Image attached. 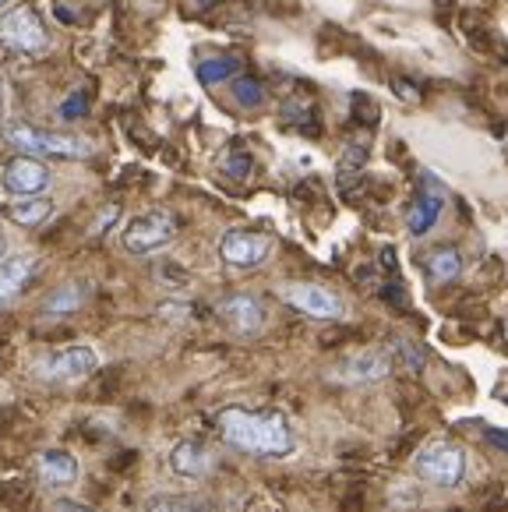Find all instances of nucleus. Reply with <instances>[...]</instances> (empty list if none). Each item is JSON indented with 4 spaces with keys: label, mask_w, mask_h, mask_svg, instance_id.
I'll use <instances>...</instances> for the list:
<instances>
[{
    "label": "nucleus",
    "mask_w": 508,
    "mask_h": 512,
    "mask_svg": "<svg viewBox=\"0 0 508 512\" xmlns=\"http://www.w3.org/2000/svg\"><path fill=\"white\" fill-rule=\"evenodd\" d=\"M0 43L8 46V50L39 57V53H46V46H50V32H46L39 11L22 4V8H11L8 15L0 18Z\"/></svg>",
    "instance_id": "20e7f679"
},
{
    "label": "nucleus",
    "mask_w": 508,
    "mask_h": 512,
    "mask_svg": "<svg viewBox=\"0 0 508 512\" xmlns=\"http://www.w3.org/2000/svg\"><path fill=\"white\" fill-rule=\"evenodd\" d=\"M50 509H53V512H92V509H85V505H78V502H68V498H60V502H53Z\"/></svg>",
    "instance_id": "393cba45"
},
{
    "label": "nucleus",
    "mask_w": 508,
    "mask_h": 512,
    "mask_svg": "<svg viewBox=\"0 0 508 512\" xmlns=\"http://www.w3.org/2000/svg\"><path fill=\"white\" fill-rule=\"evenodd\" d=\"M145 512H223V509L198 495H152L145 502Z\"/></svg>",
    "instance_id": "f3484780"
},
{
    "label": "nucleus",
    "mask_w": 508,
    "mask_h": 512,
    "mask_svg": "<svg viewBox=\"0 0 508 512\" xmlns=\"http://www.w3.org/2000/svg\"><path fill=\"white\" fill-rule=\"evenodd\" d=\"M4 4H8V0H0V8H4Z\"/></svg>",
    "instance_id": "c85d7f7f"
},
{
    "label": "nucleus",
    "mask_w": 508,
    "mask_h": 512,
    "mask_svg": "<svg viewBox=\"0 0 508 512\" xmlns=\"http://www.w3.org/2000/svg\"><path fill=\"white\" fill-rule=\"evenodd\" d=\"M441 209H445V195H441L434 184H427V188L417 195V202H413L410 216H406V230H410L413 237H424L427 230L438 223Z\"/></svg>",
    "instance_id": "4468645a"
},
{
    "label": "nucleus",
    "mask_w": 508,
    "mask_h": 512,
    "mask_svg": "<svg viewBox=\"0 0 508 512\" xmlns=\"http://www.w3.org/2000/svg\"><path fill=\"white\" fill-rule=\"evenodd\" d=\"M223 174L233 177V181H247V174H251V156H247V152H230V156L223 159Z\"/></svg>",
    "instance_id": "5701e85b"
},
{
    "label": "nucleus",
    "mask_w": 508,
    "mask_h": 512,
    "mask_svg": "<svg viewBox=\"0 0 508 512\" xmlns=\"http://www.w3.org/2000/svg\"><path fill=\"white\" fill-rule=\"evenodd\" d=\"M498 396H501V400L508 403V389H501V385H498Z\"/></svg>",
    "instance_id": "cd10ccee"
},
{
    "label": "nucleus",
    "mask_w": 508,
    "mask_h": 512,
    "mask_svg": "<svg viewBox=\"0 0 508 512\" xmlns=\"http://www.w3.org/2000/svg\"><path fill=\"white\" fill-rule=\"evenodd\" d=\"M279 297L290 308H297L300 315L322 318V322H336L343 315V301L332 290L318 287V283H286V287H279Z\"/></svg>",
    "instance_id": "423d86ee"
},
{
    "label": "nucleus",
    "mask_w": 508,
    "mask_h": 512,
    "mask_svg": "<svg viewBox=\"0 0 508 512\" xmlns=\"http://www.w3.org/2000/svg\"><path fill=\"white\" fill-rule=\"evenodd\" d=\"M85 297H89V290L78 287V283H68V287H60L57 294L46 297L43 311H46V315H68V311H78V308H82Z\"/></svg>",
    "instance_id": "6ab92c4d"
},
{
    "label": "nucleus",
    "mask_w": 508,
    "mask_h": 512,
    "mask_svg": "<svg viewBox=\"0 0 508 512\" xmlns=\"http://www.w3.org/2000/svg\"><path fill=\"white\" fill-rule=\"evenodd\" d=\"M4 142L15 145L22 156H60V159H82L89 156V142L71 135H50V131H39L32 124H4Z\"/></svg>",
    "instance_id": "f03ea898"
},
{
    "label": "nucleus",
    "mask_w": 508,
    "mask_h": 512,
    "mask_svg": "<svg viewBox=\"0 0 508 512\" xmlns=\"http://www.w3.org/2000/svg\"><path fill=\"white\" fill-rule=\"evenodd\" d=\"M424 269H427V276H431V283H452V279H459V272H463V255H459V248H452V244H441V248H434L431 255L424 258Z\"/></svg>",
    "instance_id": "dca6fc26"
},
{
    "label": "nucleus",
    "mask_w": 508,
    "mask_h": 512,
    "mask_svg": "<svg viewBox=\"0 0 508 512\" xmlns=\"http://www.w3.org/2000/svg\"><path fill=\"white\" fill-rule=\"evenodd\" d=\"M53 212V202L50 198H22V202H15V205H8V219L11 223H18V226H39L46 216Z\"/></svg>",
    "instance_id": "a211bd4d"
},
{
    "label": "nucleus",
    "mask_w": 508,
    "mask_h": 512,
    "mask_svg": "<svg viewBox=\"0 0 508 512\" xmlns=\"http://www.w3.org/2000/svg\"><path fill=\"white\" fill-rule=\"evenodd\" d=\"M240 75V64L233 57H212V61H202L198 64V78L205 85H216V82H226V78H237Z\"/></svg>",
    "instance_id": "aec40b11"
},
{
    "label": "nucleus",
    "mask_w": 508,
    "mask_h": 512,
    "mask_svg": "<svg viewBox=\"0 0 508 512\" xmlns=\"http://www.w3.org/2000/svg\"><path fill=\"white\" fill-rule=\"evenodd\" d=\"M392 368H396V361H392L389 350H360V354L339 361L332 378L343 385H371L381 382V378H389Z\"/></svg>",
    "instance_id": "6e6552de"
},
{
    "label": "nucleus",
    "mask_w": 508,
    "mask_h": 512,
    "mask_svg": "<svg viewBox=\"0 0 508 512\" xmlns=\"http://www.w3.org/2000/svg\"><path fill=\"white\" fill-rule=\"evenodd\" d=\"M272 251V241L258 230H230L223 234L219 241V258L233 269H254V265H262Z\"/></svg>",
    "instance_id": "1a4fd4ad"
},
{
    "label": "nucleus",
    "mask_w": 508,
    "mask_h": 512,
    "mask_svg": "<svg viewBox=\"0 0 508 512\" xmlns=\"http://www.w3.org/2000/svg\"><path fill=\"white\" fill-rule=\"evenodd\" d=\"M0 188L11 198H39L50 188V170L36 156H15L0 170Z\"/></svg>",
    "instance_id": "0eeeda50"
},
{
    "label": "nucleus",
    "mask_w": 508,
    "mask_h": 512,
    "mask_svg": "<svg viewBox=\"0 0 508 512\" xmlns=\"http://www.w3.org/2000/svg\"><path fill=\"white\" fill-rule=\"evenodd\" d=\"M4 255H8V237H4V230H0V262H4Z\"/></svg>",
    "instance_id": "bb28decb"
},
{
    "label": "nucleus",
    "mask_w": 508,
    "mask_h": 512,
    "mask_svg": "<svg viewBox=\"0 0 508 512\" xmlns=\"http://www.w3.org/2000/svg\"><path fill=\"white\" fill-rule=\"evenodd\" d=\"M39 474L53 488H68V484L78 481V460L68 449H46L39 456Z\"/></svg>",
    "instance_id": "2eb2a0df"
},
{
    "label": "nucleus",
    "mask_w": 508,
    "mask_h": 512,
    "mask_svg": "<svg viewBox=\"0 0 508 512\" xmlns=\"http://www.w3.org/2000/svg\"><path fill=\"white\" fill-rule=\"evenodd\" d=\"M96 368H99V354L92 347H85V343H78V347H64L53 357H46L39 371L46 378H53V382H78V378L92 375Z\"/></svg>",
    "instance_id": "9d476101"
},
{
    "label": "nucleus",
    "mask_w": 508,
    "mask_h": 512,
    "mask_svg": "<svg viewBox=\"0 0 508 512\" xmlns=\"http://www.w3.org/2000/svg\"><path fill=\"white\" fill-rule=\"evenodd\" d=\"M413 470H417L420 481L434 484V488H456L466 477V452L456 442L427 445L413 460Z\"/></svg>",
    "instance_id": "7ed1b4c3"
},
{
    "label": "nucleus",
    "mask_w": 508,
    "mask_h": 512,
    "mask_svg": "<svg viewBox=\"0 0 508 512\" xmlns=\"http://www.w3.org/2000/svg\"><path fill=\"white\" fill-rule=\"evenodd\" d=\"M85 96H71L68 103H64V110H60V117H68V121H75V117H82L85 113Z\"/></svg>",
    "instance_id": "b1692460"
},
{
    "label": "nucleus",
    "mask_w": 508,
    "mask_h": 512,
    "mask_svg": "<svg viewBox=\"0 0 508 512\" xmlns=\"http://www.w3.org/2000/svg\"><path fill=\"white\" fill-rule=\"evenodd\" d=\"M216 311L233 332H240V336H254V332H262V325H265V304L254 294L223 297V301L216 304Z\"/></svg>",
    "instance_id": "9b49d317"
},
{
    "label": "nucleus",
    "mask_w": 508,
    "mask_h": 512,
    "mask_svg": "<svg viewBox=\"0 0 508 512\" xmlns=\"http://www.w3.org/2000/svg\"><path fill=\"white\" fill-rule=\"evenodd\" d=\"M39 272V258L32 255H18V258H4L0 262V308L11 304Z\"/></svg>",
    "instance_id": "f8f14e48"
},
{
    "label": "nucleus",
    "mask_w": 508,
    "mask_h": 512,
    "mask_svg": "<svg viewBox=\"0 0 508 512\" xmlns=\"http://www.w3.org/2000/svg\"><path fill=\"white\" fill-rule=\"evenodd\" d=\"M170 470L177 477H191V481H198V477H205L212 470L209 449H205L202 442H177L170 449Z\"/></svg>",
    "instance_id": "ddd939ff"
},
{
    "label": "nucleus",
    "mask_w": 508,
    "mask_h": 512,
    "mask_svg": "<svg viewBox=\"0 0 508 512\" xmlns=\"http://www.w3.org/2000/svg\"><path fill=\"white\" fill-rule=\"evenodd\" d=\"M389 354H392V361L403 364L406 371H420V368H424V361H427L424 347H417L413 339H392Z\"/></svg>",
    "instance_id": "412c9836"
},
{
    "label": "nucleus",
    "mask_w": 508,
    "mask_h": 512,
    "mask_svg": "<svg viewBox=\"0 0 508 512\" xmlns=\"http://www.w3.org/2000/svg\"><path fill=\"white\" fill-rule=\"evenodd\" d=\"M219 431L233 449L251 452V456L279 460V456H290L297 449V438H293L283 414H254L244 407H230L219 414Z\"/></svg>",
    "instance_id": "f257e3e1"
},
{
    "label": "nucleus",
    "mask_w": 508,
    "mask_h": 512,
    "mask_svg": "<svg viewBox=\"0 0 508 512\" xmlns=\"http://www.w3.org/2000/svg\"><path fill=\"white\" fill-rule=\"evenodd\" d=\"M173 237H177V219L163 209H152L127 223L124 248L131 251V255H152V251L166 248Z\"/></svg>",
    "instance_id": "39448f33"
},
{
    "label": "nucleus",
    "mask_w": 508,
    "mask_h": 512,
    "mask_svg": "<svg viewBox=\"0 0 508 512\" xmlns=\"http://www.w3.org/2000/svg\"><path fill=\"white\" fill-rule=\"evenodd\" d=\"M233 99L240 106H262L265 103V85L251 75H237L233 78Z\"/></svg>",
    "instance_id": "4be33fe9"
},
{
    "label": "nucleus",
    "mask_w": 508,
    "mask_h": 512,
    "mask_svg": "<svg viewBox=\"0 0 508 512\" xmlns=\"http://www.w3.org/2000/svg\"><path fill=\"white\" fill-rule=\"evenodd\" d=\"M487 438H491V445H498V449L508 456V431H491Z\"/></svg>",
    "instance_id": "a878e982"
}]
</instances>
